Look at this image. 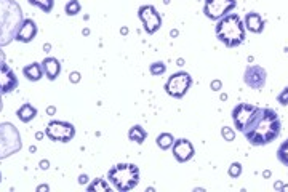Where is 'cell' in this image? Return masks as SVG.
<instances>
[{"label":"cell","mask_w":288,"mask_h":192,"mask_svg":"<svg viewBox=\"0 0 288 192\" xmlns=\"http://www.w3.org/2000/svg\"><path fill=\"white\" fill-rule=\"evenodd\" d=\"M282 120L271 107H259L258 114L245 128L244 135L251 146H266L280 136Z\"/></svg>","instance_id":"cell-1"},{"label":"cell","mask_w":288,"mask_h":192,"mask_svg":"<svg viewBox=\"0 0 288 192\" xmlns=\"http://www.w3.org/2000/svg\"><path fill=\"white\" fill-rule=\"evenodd\" d=\"M24 18L22 10L15 0H0V46L16 39Z\"/></svg>","instance_id":"cell-2"},{"label":"cell","mask_w":288,"mask_h":192,"mask_svg":"<svg viewBox=\"0 0 288 192\" xmlns=\"http://www.w3.org/2000/svg\"><path fill=\"white\" fill-rule=\"evenodd\" d=\"M216 37L220 42H223L227 48H235L242 45L247 37L245 24L240 19L237 13H229L218 21L214 28Z\"/></svg>","instance_id":"cell-3"},{"label":"cell","mask_w":288,"mask_h":192,"mask_svg":"<svg viewBox=\"0 0 288 192\" xmlns=\"http://www.w3.org/2000/svg\"><path fill=\"white\" fill-rule=\"evenodd\" d=\"M107 179L117 190L128 192L139 183V168L135 163H117L107 172Z\"/></svg>","instance_id":"cell-4"},{"label":"cell","mask_w":288,"mask_h":192,"mask_svg":"<svg viewBox=\"0 0 288 192\" xmlns=\"http://www.w3.org/2000/svg\"><path fill=\"white\" fill-rule=\"evenodd\" d=\"M21 148L22 141L18 128L10 122L0 124V160L19 152Z\"/></svg>","instance_id":"cell-5"},{"label":"cell","mask_w":288,"mask_h":192,"mask_svg":"<svg viewBox=\"0 0 288 192\" xmlns=\"http://www.w3.org/2000/svg\"><path fill=\"white\" fill-rule=\"evenodd\" d=\"M192 85V77L187 74V72H176L165 83V91L166 94H170L172 98L181 100L183 96L187 93V90Z\"/></svg>","instance_id":"cell-6"},{"label":"cell","mask_w":288,"mask_h":192,"mask_svg":"<svg viewBox=\"0 0 288 192\" xmlns=\"http://www.w3.org/2000/svg\"><path fill=\"white\" fill-rule=\"evenodd\" d=\"M45 135L52 141L69 142L76 136V127L69 122H63V120H52V122L46 125Z\"/></svg>","instance_id":"cell-7"},{"label":"cell","mask_w":288,"mask_h":192,"mask_svg":"<svg viewBox=\"0 0 288 192\" xmlns=\"http://www.w3.org/2000/svg\"><path fill=\"white\" fill-rule=\"evenodd\" d=\"M259 107L253 106V104H248V103H240L237 104L234 109H232V120H234V125L238 131H245V128L250 125L251 120L255 118V115L258 114Z\"/></svg>","instance_id":"cell-8"},{"label":"cell","mask_w":288,"mask_h":192,"mask_svg":"<svg viewBox=\"0 0 288 192\" xmlns=\"http://www.w3.org/2000/svg\"><path fill=\"white\" fill-rule=\"evenodd\" d=\"M237 7L235 0H205L203 13L211 21H220Z\"/></svg>","instance_id":"cell-9"},{"label":"cell","mask_w":288,"mask_h":192,"mask_svg":"<svg viewBox=\"0 0 288 192\" xmlns=\"http://www.w3.org/2000/svg\"><path fill=\"white\" fill-rule=\"evenodd\" d=\"M138 16L142 22V28L148 34H155L162 28V16L157 8L152 5H142L138 10Z\"/></svg>","instance_id":"cell-10"},{"label":"cell","mask_w":288,"mask_h":192,"mask_svg":"<svg viewBox=\"0 0 288 192\" xmlns=\"http://www.w3.org/2000/svg\"><path fill=\"white\" fill-rule=\"evenodd\" d=\"M266 79H268L266 69L261 66H256V64L247 66V69L244 72V82L253 90H262L264 85H266Z\"/></svg>","instance_id":"cell-11"},{"label":"cell","mask_w":288,"mask_h":192,"mask_svg":"<svg viewBox=\"0 0 288 192\" xmlns=\"http://www.w3.org/2000/svg\"><path fill=\"white\" fill-rule=\"evenodd\" d=\"M18 77L7 63L5 59H0V94L11 93L18 88Z\"/></svg>","instance_id":"cell-12"},{"label":"cell","mask_w":288,"mask_h":192,"mask_svg":"<svg viewBox=\"0 0 288 192\" xmlns=\"http://www.w3.org/2000/svg\"><path fill=\"white\" fill-rule=\"evenodd\" d=\"M172 151H173V155L178 162L181 163H186L189 162L192 157L196 155V149L192 146V142L186 138H179V139H175L173 146H172Z\"/></svg>","instance_id":"cell-13"},{"label":"cell","mask_w":288,"mask_h":192,"mask_svg":"<svg viewBox=\"0 0 288 192\" xmlns=\"http://www.w3.org/2000/svg\"><path fill=\"white\" fill-rule=\"evenodd\" d=\"M35 35H37V24H35L34 19H24L21 28L16 34V40L22 42V43H29L35 39Z\"/></svg>","instance_id":"cell-14"},{"label":"cell","mask_w":288,"mask_h":192,"mask_svg":"<svg viewBox=\"0 0 288 192\" xmlns=\"http://www.w3.org/2000/svg\"><path fill=\"white\" fill-rule=\"evenodd\" d=\"M244 24H245V29H248L253 34H261L264 31V19L261 18L259 13H256V11H250V13H247Z\"/></svg>","instance_id":"cell-15"},{"label":"cell","mask_w":288,"mask_h":192,"mask_svg":"<svg viewBox=\"0 0 288 192\" xmlns=\"http://www.w3.org/2000/svg\"><path fill=\"white\" fill-rule=\"evenodd\" d=\"M42 69L48 80H56L58 76L61 74V64L56 58H45L42 61Z\"/></svg>","instance_id":"cell-16"},{"label":"cell","mask_w":288,"mask_h":192,"mask_svg":"<svg viewBox=\"0 0 288 192\" xmlns=\"http://www.w3.org/2000/svg\"><path fill=\"white\" fill-rule=\"evenodd\" d=\"M22 74L28 80L31 82H37L40 80L45 74H43V69H42V64L39 63H32V64H28L26 67L22 69Z\"/></svg>","instance_id":"cell-17"},{"label":"cell","mask_w":288,"mask_h":192,"mask_svg":"<svg viewBox=\"0 0 288 192\" xmlns=\"http://www.w3.org/2000/svg\"><path fill=\"white\" fill-rule=\"evenodd\" d=\"M16 115H18V118L21 120L22 124H29L31 120H32L35 115H37V109H35L32 104L26 103V104H22L19 109L16 111Z\"/></svg>","instance_id":"cell-18"},{"label":"cell","mask_w":288,"mask_h":192,"mask_svg":"<svg viewBox=\"0 0 288 192\" xmlns=\"http://www.w3.org/2000/svg\"><path fill=\"white\" fill-rule=\"evenodd\" d=\"M128 138H130V141H135L138 144H142L144 141H146V138H148V133H146V130H144L141 125H135V127L130 128Z\"/></svg>","instance_id":"cell-19"},{"label":"cell","mask_w":288,"mask_h":192,"mask_svg":"<svg viewBox=\"0 0 288 192\" xmlns=\"http://www.w3.org/2000/svg\"><path fill=\"white\" fill-rule=\"evenodd\" d=\"M155 142H157V146L162 149V151H166V149H170L173 146V142H175V138L172 133H162L157 136V139H155Z\"/></svg>","instance_id":"cell-20"},{"label":"cell","mask_w":288,"mask_h":192,"mask_svg":"<svg viewBox=\"0 0 288 192\" xmlns=\"http://www.w3.org/2000/svg\"><path fill=\"white\" fill-rule=\"evenodd\" d=\"M32 7L40 8L43 13H50L55 7V0H28Z\"/></svg>","instance_id":"cell-21"},{"label":"cell","mask_w":288,"mask_h":192,"mask_svg":"<svg viewBox=\"0 0 288 192\" xmlns=\"http://www.w3.org/2000/svg\"><path fill=\"white\" fill-rule=\"evenodd\" d=\"M88 190H90V192H96V190H100V192H109V190H111V186L107 184L103 178H98V179H94V181L88 186Z\"/></svg>","instance_id":"cell-22"},{"label":"cell","mask_w":288,"mask_h":192,"mask_svg":"<svg viewBox=\"0 0 288 192\" xmlns=\"http://www.w3.org/2000/svg\"><path fill=\"white\" fill-rule=\"evenodd\" d=\"M277 159L282 165L288 166V138L280 144V148L277 149Z\"/></svg>","instance_id":"cell-23"},{"label":"cell","mask_w":288,"mask_h":192,"mask_svg":"<svg viewBox=\"0 0 288 192\" xmlns=\"http://www.w3.org/2000/svg\"><path fill=\"white\" fill-rule=\"evenodd\" d=\"M80 10H82V7H80L79 0H70V2H67V5H66V13L69 16H74V15L80 13Z\"/></svg>","instance_id":"cell-24"},{"label":"cell","mask_w":288,"mask_h":192,"mask_svg":"<svg viewBox=\"0 0 288 192\" xmlns=\"http://www.w3.org/2000/svg\"><path fill=\"white\" fill-rule=\"evenodd\" d=\"M149 69H151V74L152 76H162V74H165L166 66L162 61H157V63H152Z\"/></svg>","instance_id":"cell-25"},{"label":"cell","mask_w":288,"mask_h":192,"mask_svg":"<svg viewBox=\"0 0 288 192\" xmlns=\"http://www.w3.org/2000/svg\"><path fill=\"white\" fill-rule=\"evenodd\" d=\"M240 175H242V165H240L238 162H234L229 166V176L231 178H238Z\"/></svg>","instance_id":"cell-26"},{"label":"cell","mask_w":288,"mask_h":192,"mask_svg":"<svg viewBox=\"0 0 288 192\" xmlns=\"http://www.w3.org/2000/svg\"><path fill=\"white\" fill-rule=\"evenodd\" d=\"M221 135H223V138H224L226 141H234V139H235V133H234V130H232V128H229V127H224V128L221 130Z\"/></svg>","instance_id":"cell-27"},{"label":"cell","mask_w":288,"mask_h":192,"mask_svg":"<svg viewBox=\"0 0 288 192\" xmlns=\"http://www.w3.org/2000/svg\"><path fill=\"white\" fill-rule=\"evenodd\" d=\"M277 101H279V104H282V106H288V87L283 88V90L279 93Z\"/></svg>","instance_id":"cell-28"},{"label":"cell","mask_w":288,"mask_h":192,"mask_svg":"<svg viewBox=\"0 0 288 192\" xmlns=\"http://www.w3.org/2000/svg\"><path fill=\"white\" fill-rule=\"evenodd\" d=\"M221 87H223V83H221L220 80H213V82H211V90L218 91V90H221Z\"/></svg>","instance_id":"cell-29"},{"label":"cell","mask_w":288,"mask_h":192,"mask_svg":"<svg viewBox=\"0 0 288 192\" xmlns=\"http://www.w3.org/2000/svg\"><path fill=\"white\" fill-rule=\"evenodd\" d=\"M79 79H80V76H79V72H72L70 74V82H79Z\"/></svg>","instance_id":"cell-30"},{"label":"cell","mask_w":288,"mask_h":192,"mask_svg":"<svg viewBox=\"0 0 288 192\" xmlns=\"http://www.w3.org/2000/svg\"><path fill=\"white\" fill-rule=\"evenodd\" d=\"M0 59H5V53L0 50ZM2 107H4V103H2V94H0V111H2Z\"/></svg>","instance_id":"cell-31"},{"label":"cell","mask_w":288,"mask_h":192,"mask_svg":"<svg viewBox=\"0 0 288 192\" xmlns=\"http://www.w3.org/2000/svg\"><path fill=\"white\" fill-rule=\"evenodd\" d=\"M87 179H88V178H87L85 175H82V176L79 178V183H80V184H85V183H87Z\"/></svg>","instance_id":"cell-32"},{"label":"cell","mask_w":288,"mask_h":192,"mask_svg":"<svg viewBox=\"0 0 288 192\" xmlns=\"http://www.w3.org/2000/svg\"><path fill=\"white\" fill-rule=\"evenodd\" d=\"M0 181H2V173H0Z\"/></svg>","instance_id":"cell-33"}]
</instances>
